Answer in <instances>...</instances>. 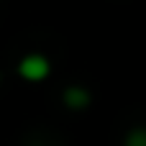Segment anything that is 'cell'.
I'll return each mask as SVG.
<instances>
[{"instance_id":"cell-2","label":"cell","mask_w":146,"mask_h":146,"mask_svg":"<svg viewBox=\"0 0 146 146\" xmlns=\"http://www.w3.org/2000/svg\"><path fill=\"white\" fill-rule=\"evenodd\" d=\"M64 103H67L69 108H74V110H82V108L90 105V92H87L85 87H80V85L67 87V90H64Z\"/></svg>"},{"instance_id":"cell-1","label":"cell","mask_w":146,"mask_h":146,"mask_svg":"<svg viewBox=\"0 0 146 146\" xmlns=\"http://www.w3.org/2000/svg\"><path fill=\"white\" fill-rule=\"evenodd\" d=\"M49 72H51V64L44 54H26L18 62V74L28 82H41L49 77Z\"/></svg>"},{"instance_id":"cell-3","label":"cell","mask_w":146,"mask_h":146,"mask_svg":"<svg viewBox=\"0 0 146 146\" xmlns=\"http://www.w3.org/2000/svg\"><path fill=\"white\" fill-rule=\"evenodd\" d=\"M123 146H146V128H133V131H128Z\"/></svg>"}]
</instances>
